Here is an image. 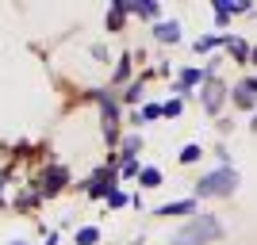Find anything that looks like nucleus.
Instances as JSON below:
<instances>
[{"mask_svg":"<svg viewBox=\"0 0 257 245\" xmlns=\"http://www.w3.org/2000/svg\"><path fill=\"white\" fill-rule=\"evenodd\" d=\"M219 234H223V222L215 214H192V222H184V230L173 234V245H204Z\"/></svg>","mask_w":257,"mask_h":245,"instance_id":"obj_1","label":"nucleus"},{"mask_svg":"<svg viewBox=\"0 0 257 245\" xmlns=\"http://www.w3.org/2000/svg\"><path fill=\"white\" fill-rule=\"evenodd\" d=\"M238 188V172L230 169V165H223V169L207 172L204 180L196 184V195H215V199H223V195H230Z\"/></svg>","mask_w":257,"mask_h":245,"instance_id":"obj_2","label":"nucleus"},{"mask_svg":"<svg viewBox=\"0 0 257 245\" xmlns=\"http://www.w3.org/2000/svg\"><path fill=\"white\" fill-rule=\"evenodd\" d=\"M100 104H104V134H107V142H115V134H119V111H115V104L107 96H96Z\"/></svg>","mask_w":257,"mask_h":245,"instance_id":"obj_3","label":"nucleus"},{"mask_svg":"<svg viewBox=\"0 0 257 245\" xmlns=\"http://www.w3.org/2000/svg\"><path fill=\"white\" fill-rule=\"evenodd\" d=\"M154 214H165V218H177V214H196V199H177V203H165V207H158Z\"/></svg>","mask_w":257,"mask_h":245,"instance_id":"obj_4","label":"nucleus"},{"mask_svg":"<svg viewBox=\"0 0 257 245\" xmlns=\"http://www.w3.org/2000/svg\"><path fill=\"white\" fill-rule=\"evenodd\" d=\"M234 104L238 107H257V85L253 81H242V85L234 88Z\"/></svg>","mask_w":257,"mask_h":245,"instance_id":"obj_5","label":"nucleus"},{"mask_svg":"<svg viewBox=\"0 0 257 245\" xmlns=\"http://www.w3.org/2000/svg\"><path fill=\"white\" fill-rule=\"evenodd\" d=\"M219 104H223V85H219V81H207V88H204V107H207V111H219Z\"/></svg>","mask_w":257,"mask_h":245,"instance_id":"obj_6","label":"nucleus"},{"mask_svg":"<svg viewBox=\"0 0 257 245\" xmlns=\"http://www.w3.org/2000/svg\"><path fill=\"white\" fill-rule=\"evenodd\" d=\"M111 192V172H96L88 176V195H107Z\"/></svg>","mask_w":257,"mask_h":245,"instance_id":"obj_7","label":"nucleus"},{"mask_svg":"<svg viewBox=\"0 0 257 245\" xmlns=\"http://www.w3.org/2000/svg\"><path fill=\"white\" fill-rule=\"evenodd\" d=\"M154 39H158V43H177V39H181V27H177V23H158V27H154Z\"/></svg>","mask_w":257,"mask_h":245,"instance_id":"obj_8","label":"nucleus"},{"mask_svg":"<svg viewBox=\"0 0 257 245\" xmlns=\"http://www.w3.org/2000/svg\"><path fill=\"white\" fill-rule=\"evenodd\" d=\"M43 180H46V192H58V188H65V180H69V176H65V169H50Z\"/></svg>","mask_w":257,"mask_h":245,"instance_id":"obj_9","label":"nucleus"},{"mask_svg":"<svg viewBox=\"0 0 257 245\" xmlns=\"http://www.w3.org/2000/svg\"><path fill=\"white\" fill-rule=\"evenodd\" d=\"M139 180H142V188H161V169H142Z\"/></svg>","mask_w":257,"mask_h":245,"instance_id":"obj_10","label":"nucleus"},{"mask_svg":"<svg viewBox=\"0 0 257 245\" xmlns=\"http://www.w3.org/2000/svg\"><path fill=\"white\" fill-rule=\"evenodd\" d=\"M196 81H200V69H184V73L177 77V92H184V88H192Z\"/></svg>","mask_w":257,"mask_h":245,"instance_id":"obj_11","label":"nucleus"},{"mask_svg":"<svg viewBox=\"0 0 257 245\" xmlns=\"http://www.w3.org/2000/svg\"><path fill=\"white\" fill-rule=\"evenodd\" d=\"M100 241V230L96 226H85V230H77V245H96Z\"/></svg>","mask_w":257,"mask_h":245,"instance_id":"obj_12","label":"nucleus"},{"mask_svg":"<svg viewBox=\"0 0 257 245\" xmlns=\"http://www.w3.org/2000/svg\"><path fill=\"white\" fill-rule=\"evenodd\" d=\"M219 43H226L223 35H204V39H196V50H211V46H219Z\"/></svg>","mask_w":257,"mask_h":245,"instance_id":"obj_13","label":"nucleus"},{"mask_svg":"<svg viewBox=\"0 0 257 245\" xmlns=\"http://www.w3.org/2000/svg\"><path fill=\"white\" fill-rule=\"evenodd\" d=\"M131 12H139L142 20H158V16H161V8H158V4H139V8H131Z\"/></svg>","mask_w":257,"mask_h":245,"instance_id":"obj_14","label":"nucleus"},{"mask_svg":"<svg viewBox=\"0 0 257 245\" xmlns=\"http://www.w3.org/2000/svg\"><path fill=\"white\" fill-rule=\"evenodd\" d=\"M127 192H119V188H111V192H107V207H127Z\"/></svg>","mask_w":257,"mask_h":245,"instance_id":"obj_15","label":"nucleus"},{"mask_svg":"<svg viewBox=\"0 0 257 245\" xmlns=\"http://www.w3.org/2000/svg\"><path fill=\"white\" fill-rule=\"evenodd\" d=\"M158 115H161V104H146L139 111V123H150V119H158Z\"/></svg>","mask_w":257,"mask_h":245,"instance_id":"obj_16","label":"nucleus"},{"mask_svg":"<svg viewBox=\"0 0 257 245\" xmlns=\"http://www.w3.org/2000/svg\"><path fill=\"white\" fill-rule=\"evenodd\" d=\"M127 77H131V58L123 54V58H119V65H115V81H127Z\"/></svg>","mask_w":257,"mask_h":245,"instance_id":"obj_17","label":"nucleus"},{"mask_svg":"<svg viewBox=\"0 0 257 245\" xmlns=\"http://www.w3.org/2000/svg\"><path fill=\"white\" fill-rule=\"evenodd\" d=\"M181 161H184V165L200 161V146H184V149H181Z\"/></svg>","mask_w":257,"mask_h":245,"instance_id":"obj_18","label":"nucleus"},{"mask_svg":"<svg viewBox=\"0 0 257 245\" xmlns=\"http://www.w3.org/2000/svg\"><path fill=\"white\" fill-rule=\"evenodd\" d=\"M139 161H135V157H123V176H139Z\"/></svg>","mask_w":257,"mask_h":245,"instance_id":"obj_19","label":"nucleus"},{"mask_svg":"<svg viewBox=\"0 0 257 245\" xmlns=\"http://www.w3.org/2000/svg\"><path fill=\"white\" fill-rule=\"evenodd\" d=\"M230 50H234V58H238V62H246V43H238V39H230Z\"/></svg>","mask_w":257,"mask_h":245,"instance_id":"obj_20","label":"nucleus"},{"mask_svg":"<svg viewBox=\"0 0 257 245\" xmlns=\"http://www.w3.org/2000/svg\"><path fill=\"white\" fill-rule=\"evenodd\" d=\"M161 115H181V100H169V104H165V107H161Z\"/></svg>","mask_w":257,"mask_h":245,"instance_id":"obj_21","label":"nucleus"},{"mask_svg":"<svg viewBox=\"0 0 257 245\" xmlns=\"http://www.w3.org/2000/svg\"><path fill=\"white\" fill-rule=\"evenodd\" d=\"M123 100H127V104H139V100H142V88H139V85L127 88V92H123Z\"/></svg>","mask_w":257,"mask_h":245,"instance_id":"obj_22","label":"nucleus"},{"mask_svg":"<svg viewBox=\"0 0 257 245\" xmlns=\"http://www.w3.org/2000/svg\"><path fill=\"white\" fill-rule=\"evenodd\" d=\"M253 62H257V50H253Z\"/></svg>","mask_w":257,"mask_h":245,"instance_id":"obj_23","label":"nucleus"},{"mask_svg":"<svg viewBox=\"0 0 257 245\" xmlns=\"http://www.w3.org/2000/svg\"><path fill=\"white\" fill-rule=\"evenodd\" d=\"M12 245H23V241H12Z\"/></svg>","mask_w":257,"mask_h":245,"instance_id":"obj_24","label":"nucleus"}]
</instances>
